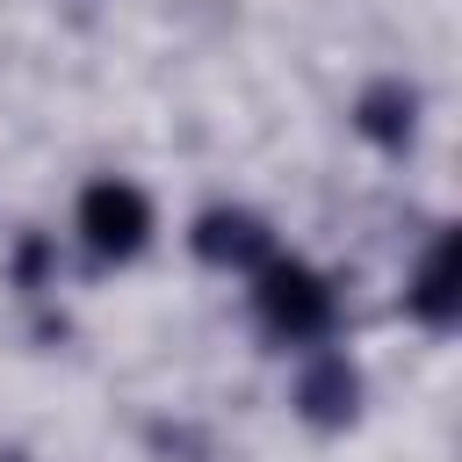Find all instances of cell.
<instances>
[{
  "label": "cell",
  "mask_w": 462,
  "mask_h": 462,
  "mask_svg": "<svg viewBox=\"0 0 462 462\" xmlns=\"http://www.w3.org/2000/svg\"><path fill=\"white\" fill-rule=\"evenodd\" d=\"M79 231H87V245H94L101 260H123V253L144 245L152 209H144V195H137L130 180H94L87 202H79Z\"/></svg>",
  "instance_id": "cell-1"
},
{
  "label": "cell",
  "mask_w": 462,
  "mask_h": 462,
  "mask_svg": "<svg viewBox=\"0 0 462 462\" xmlns=\"http://www.w3.org/2000/svg\"><path fill=\"white\" fill-rule=\"evenodd\" d=\"M260 310H267V325H282V332H318V325L332 318V296H325V282H318L310 267L274 260V267L260 274Z\"/></svg>",
  "instance_id": "cell-2"
},
{
  "label": "cell",
  "mask_w": 462,
  "mask_h": 462,
  "mask_svg": "<svg viewBox=\"0 0 462 462\" xmlns=\"http://www.w3.org/2000/svg\"><path fill=\"white\" fill-rule=\"evenodd\" d=\"M253 245H260V231H253L245 217H209V224H202V253H217V260H224V253L245 260Z\"/></svg>",
  "instance_id": "cell-3"
},
{
  "label": "cell",
  "mask_w": 462,
  "mask_h": 462,
  "mask_svg": "<svg viewBox=\"0 0 462 462\" xmlns=\"http://www.w3.org/2000/svg\"><path fill=\"white\" fill-rule=\"evenodd\" d=\"M419 303L433 310V318H448V245L426 260V282H419Z\"/></svg>",
  "instance_id": "cell-4"
}]
</instances>
